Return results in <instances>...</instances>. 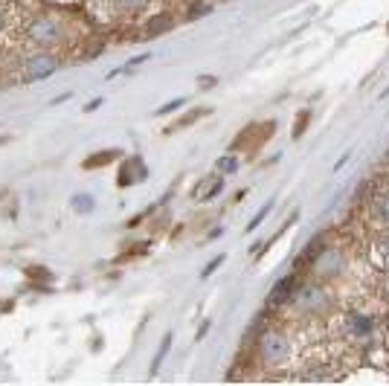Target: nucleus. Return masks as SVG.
<instances>
[{"label": "nucleus", "mask_w": 389, "mask_h": 386, "mask_svg": "<svg viewBox=\"0 0 389 386\" xmlns=\"http://www.w3.org/2000/svg\"><path fill=\"white\" fill-rule=\"evenodd\" d=\"M183 104H186V99H174V102H166V104H163V108L157 111V117H166V114H174V111H178V108H183Z\"/></svg>", "instance_id": "17"}, {"label": "nucleus", "mask_w": 389, "mask_h": 386, "mask_svg": "<svg viewBox=\"0 0 389 386\" xmlns=\"http://www.w3.org/2000/svg\"><path fill=\"white\" fill-rule=\"evenodd\" d=\"M372 215L378 224L389 227V186H383L372 195Z\"/></svg>", "instance_id": "6"}, {"label": "nucleus", "mask_w": 389, "mask_h": 386, "mask_svg": "<svg viewBox=\"0 0 389 386\" xmlns=\"http://www.w3.org/2000/svg\"><path fill=\"white\" fill-rule=\"evenodd\" d=\"M238 166H241V160H238L235 154H227V157H221V160L215 163V168H218V171H224V174H233V171H238Z\"/></svg>", "instance_id": "13"}, {"label": "nucleus", "mask_w": 389, "mask_h": 386, "mask_svg": "<svg viewBox=\"0 0 389 386\" xmlns=\"http://www.w3.org/2000/svg\"><path fill=\"white\" fill-rule=\"evenodd\" d=\"M174 26V18L171 15H154L149 23H146V35H163Z\"/></svg>", "instance_id": "8"}, {"label": "nucleus", "mask_w": 389, "mask_h": 386, "mask_svg": "<svg viewBox=\"0 0 389 386\" xmlns=\"http://www.w3.org/2000/svg\"><path fill=\"white\" fill-rule=\"evenodd\" d=\"M64 23L58 18H50V15H35L29 23H26V38L35 44V47H58L64 41Z\"/></svg>", "instance_id": "1"}, {"label": "nucleus", "mask_w": 389, "mask_h": 386, "mask_svg": "<svg viewBox=\"0 0 389 386\" xmlns=\"http://www.w3.org/2000/svg\"><path fill=\"white\" fill-rule=\"evenodd\" d=\"M73 209H76V213H82V215L93 213V198H90L87 192H82V195H73Z\"/></svg>", "instance_id": "11"}, {"label": "nucleus", "mask_w": 389, "mask_h": 386, "mask_svg": "<svg viewBox=\"0 0 389 386\" xmlns=\"http://www.w3.org/2000/svg\"><path fill=\"white\" fill-rule=\"evenodd\" d=\"M206 114H209V108H198L195 114H189V117H183L181 122H174V125H169V128H166V134H171L174 128H186V125H192L195 119H201V117H206Z\"/></svg>", "instance_id": "14"}, {"label": "nucleus", "mask_w": 389, "mask_h": 386, "mask_svg": "<svg viewBox=\"0 0 389 386\" xmlns=\"http://www.w3.org/2000/svg\"><path fill=\"white\" fill-rule=\"evenodd\" d=\"M291 355V343L285 334L279 331H265L262 340H259V358L267 363V366H276V363H285Z\"/></svg>", "instance_id": "2"}, {"label": "nucleus", "mask_w": 389, "mask_h": 386, "mask_svg": "<svg viewBox=\"0 0 389 386\" xmlns=\"http://www.w3.org/2000/svg\"><path fill=\"white\" fill-rule=\"evenodd\" d=\"M270 209H273V203H265V206L259 209V213L253 215V221H250V224H247V232H253V230H256V227H259V224H262V221H265V218L270 215Z\"/></svg>", "instance_id": "15"}, {"label": "nucleus", "mask_w": 389, "mask_h": 386, "mask_svg": "<svg viewBox=\"0 0 389 386\" xmlns=\"http://www.w3.org/2000/svg\"><path fill=\"white\" fill-rule=\"evenodd\" d=\"M99 104H102V96H96V99H90V102L85 104V111H96V108H99Z\"/></svg>", "instance_id": "22"}, {"label": "nucleus", "mask_w": 389, "mask_h": 386, "mask_svg": "<svg viewBox=\"0 0 389 386\" xmlns=\"http://www.w3.org/2000/svg\"><path fill=\"white\" fill-rule=\"evenodd\" d=\"M114 157H119V151L117 149H108V151H99V154H90V160H85L82 166L90 171V168H99V166H108Z\"/></svg>", "instance_id": "9"}, {"label": "nucleus", "mask_w": 389, "mask_h": 386, "mask_svg": "<svg viewBox=\"0 0 389 386\" xmlns=\"http://www.w3.org/2000/svg\"><path fill=\"white\" fill-rule=\"evenodd\" d=\"M311 119V111H302V117L297 119V128H294V136H302V131H305V122Z\"/></svg>", "instance_id": "21"}, {"label": "nucleus", "mask_w": 389, "mask_h": 386, "mask_svg": "<svg viewBox=\"0 0 389 386\" xmlns=\"http://www.w3.org/2000/svg\"><path fill=\"white\" fill-rule=\"evenodd\" d=\"M383 160H386V163H389V149H386V157H383Z\"/></svg>", "instance_id": "23"}, {"label": "nucleus", "mask_w": 389, "mask_h": 386, "mask_svg": "<svg viewBox=\"0 0 389 386\" xmlns=\"http://www.w3.org/2000/svg\"><path fill=\"white\" fill-rule=\"evenodd\" d=\"M297 291V276H285V279H279V282L273 285L270 291V305H282V302H288V296H294Z\"/></svg>", "instance_id": "7"}, {"label": "nucleus", "mask_w": 389, "mask_h": 386, "mask_svg": "<svg viewBox=\"0 0 389 386\" xmlns=\"http://www.w3.org/2000/svg\"><path fill=\"white\" fill-rule=\"evenodd\" d=\"M375 262L380 264V267H389V232L386 235H380L378 241H375Z\"/></svg>", "instance_id": "10"}, {"label": "nucleus", "mask_w": 389, "mask_h": 386, "mask_svg": "<svg viewBox=\"0 0 389 386\" xmlns=\"http://www.w3.org/2000/svg\"><path fill=\"white\" fill-rule=\"evenodd\" d=\"M55 4H67V0H55Z\"/></svg>", "instance_id": "24"}, {"label": "nucleus", "mask_w": 389, "mask_h": 386, "mask_svg": "<svg viewBox=\"0 0 389 386\" xmlns=\"http://www.w3.org/2000/svg\"><path fill=\"white\" fill-rule=\"evenodd\" d=\"M169 348H171V334H166V337H163V343H160V352H157V358H154V369H160L163 358L169 355Z\"/></svg>", "instance_id": "16"}, {"label": "nucleus", "mask_w": 389, "mask_h": 386, "mask_svg": "<svg viewBox=\"0 0 389 386\" xmlns=\"http://www.w3.org/2000/svg\"><path fill=\"white\" fill-rule=\"evenodd\" d=\"M111 4L117 6V9H125V12H131V9H139L146 4V0H111Z\"/></svg>", "instance_id": "18"}, {"label": "nucleus", "mask_w": 389, "mask_h": 386, "mask_svg": "<svg viewBox=\"0 0 389 386\" xmlns=\"http://www.w3.org/2000/svg\"><path fill=\"white\" fill-rule=\"evenodd\" d=\"M146 174H149V168L143 166V160L139 157H128L125 163H122V168H119V186H131V183H137V181H146Z\"/></svg>", "instance_id": "4"}, {"label": "nucleus", "mask_w": 389, "mask_h": 386, "mask_svg": "<svg viewBox=\"0 0 389 386\" xmlns=\"http://www.w3.org/2000/svg\"><path fill=\"white\" fill-rule=\"evenodd\" d=\"M58 70V58L47 50H38L23 58V79L26 82H41V79H50Z\"/></svg>", "instance_id": "3"}, {"label": "nucleus", "mask_w": 389, "mask_h": 386, "mask_svg": "<svg viewBox=\"0 0 389 386\" xmlns=\"http://www.w3.org/2000/svg\"><path fill=\"white\" fill-rule=\"evenodd\" d=\"M206 12H212V6L209 4H195V6H189V21H195V18H201V15H206Z\"/></svg>", "instance_id": "19"}, {"label": "nucleus", "mask_w": 389, "mask_h": 386, "mask_svg": "<svg viewBox=\"0 0 389 386\" xmlns=\"http://www.w3.org/2000/svg\"><path fill=\"white\" fill-rule=\"evenodd\" d=\"M26 276L32 279V282H50V279H53V273H50L47 267H41V264H32V267H26Z\"/></svg>", "instance_id": "12"}, {"label": "nucleus", "mask_w": 389, "mask_h": 386, "mask_svg": "<svg viewBox=\"0 0 389 386\" xmlns=\"http://www.w3.org/2000/svg\"><path fill=\"white\" fill-rule=\"evenodd\" d=\"M346 334L351 340H363L372 334V320L363 317V313H351V317H346Z\"/></svg>", "instance_id": "5"}, {"label": "nucleus", "mask_w": 389, "mask_h": 386, "mask_svg": "<svg viewBox=\"0 0 389 386\" xmlns=\"http://www.w3.org/2000/svg\"><path fill=\"white\" fill-rule=\"evenodd\" d=\"M221 264H224V256H218V259H212V262H209V264L203 267V273H201V276H203V279H206V276H212V273H215V270H218Z\"/></svg>", "instance_id": "20"}]
</instances>
